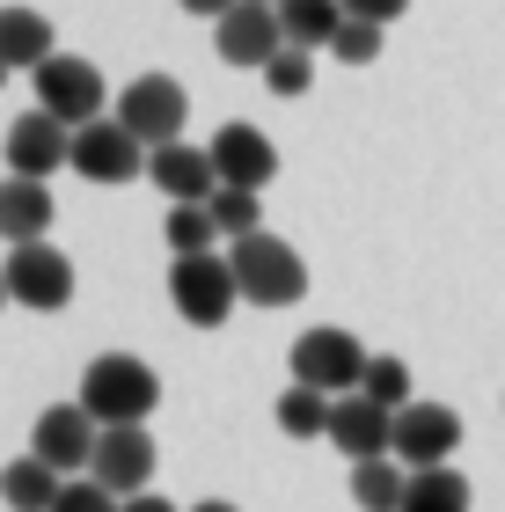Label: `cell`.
I'll use <instances>...</instances> for the list:
<instances>
[{"instance_id":"cell-1","label":"cell","mask_w":505,"mask_h":512,"mask_svg":"<svg viewBox=\"0 0 505 512\" xmlns=\"http://www.w3.org/2000/svg\"><path fill=\"white\" fill-rule=\"evenodd\" d=\"M154 403H162V374H154L147 359H132V352H103V359H88V374H81V410L96 417V425H147Z\"/></svg>"},{"instance_id":"cell-2","label":"cell","mask_w":505,"mask_h":512,"mask_svg":"<svg viewBox=\"0 0 505 512\" xmlns=\"http://www.w3.org/2000/svg\"><path fill=\"white\" fill-rule=\"evenodd\" d=\"M227 264H235L242 300H257V308H293V300L308 293L301 249L279 242V235H249V242H235V249H227Z\"/></svg>"},{"instance_id":"cell-3","label":"cell","mask_w":505,"mask_h":512,"mask_svg":"<svg viewBox=\"0 0 505 512\" xmlns=\"http://www.w3.org/2000/svg\"><path fill=\"white\" fill-rule=\"evenodd\" d=\"M110 118L154 154V147H176V139H183V125H191V96H183L176 74H140V81H125V96H118Z\"/></svg>"},{"instance_id":"cell-4","label":"cell","mask_w":505,"mask_h":512,"mask_svg":"<svg viewBox=\"0 0 505 512\" xmlns=\"http://www.w3.org/2000/svg\"><path fill=\"white\" fill-rule=\"evenodd\" d=\"M366 344L352 337V330H301L293 337V381L301 388H315V395H359V381H366Z\"/></svg>"},{"instance_id":"cell-5","label":"cell","mask_w":505,"mask_h":512,"mask_svg":"<svg viewBox=\"0 0 505 512\" xmlns=\"http://www.w3.org/2000/svg\"><path fill=\"white\" fill-rule=\"evenodd\" d=\"M169 300H176V315L191 322V330H220L227 315H235V264L227 256H176L169 264Z\"/></svg>"},{"instance_id":"cell-6","label":"cell","mask_w":505,"mask_h":512,"mask_svg":"<svg viewBox=\"0 0 505 512\" xmlns=\"http://www.w3.org/2000/svg\"><path fill=\"white\" fill-rule=\"evenodd\" d=\"M37 110H52V118L66 125V132H81V125H96L103 110H118L110 103V88H103V74L88 59H44L37 66Z\"/></svg>"},{"instance_id":"cell-7","label":"cell","mask_w":505,"mask_h":512,"mask_svg":"<svg viewBox=\"0 0 505 512\" xmlns=\"http://www.w3.org/2000/svg\"><path fill=\"white\" fill-rule=\"evenodd\" d=\"M0 271H8L15 308H30V315H59L74 300V256L52 249V242H15V256Z\"/></svg>"},{"instance_id":"cell-8","label":"cell","mask_w":505,"mask_h":512,"mask_svg":"<svg viewBox=\"0 0 505 512\" xmlns=\"http://www.w3.org/2000/svg\"><path fill=\"white\" fill-rule=\"evenodd\" d=\"M96 447H103V425L81 403H52L37 417V432H30V454L52 461L59 476H88V469H96Z\"/></svg>"},{"instance_id":"cell-9","label":"cell","mask_w":505,"mask_h":512,"mask_svg":"<svg viewBox=\"0 0 505 512\" xmlns=\"http://www.w3.org/2000/svg\"><path fill=\"white\" fill-rule=\"evenodd\" d=\"M147 161L154 154L118 118H96L74 132V176H88V183H132V176H147Z\"/></svg>"},{"instance_id":"cell-10","label":"cell","mask_w":505,"mask_h":512,"mask_svg":"<svg viewBox=\"0 0 505 512\" xmlns=\"http://www.w3.org/2000/svg\"><path fill=\"white\" fill-rule=\"evenodd\" d=\"M454 447H462V417H454L447 403L396 410V461H403V469H447Z\"/></svg>"},{"instance_id":"cell-11","label":"cell","mask_w":505,"mask_h":512,"mask_svg":"<svg viewBox=\"0 0 505 512\" xmlns=\"http://www.w3.org/2000/svg\"><path fill=\"white\" fill-rule=\"evenodd\" d=\"M279 52H286V22H279V8H257V0H242V8L220 15V59H227V66H249V74H264Z\"/></svg>"},{"instance_id":"cell-12","label":"cell","mask_w":505,"mask_h":512,"mask_svg":"<svg viewBox=\"0 0 505 512\" xmlns=\"http://www.w3.org/2000/svg\"><path fill=\"white\" fill-rule=\"evenodd\" d=\"M330 447L344 461H388L396 454V410L366 403V395H337L330 410Z\"/></svg>"},{"instance_id":"cell-13","label":"cell","mask_w":505,"mask_h":512,"mask_svg":"<svg viewBox=\"0 0 505 512\" xmlns=\"http://www.w3.org/2000/svg\"><path fill=\"white\" fill-rule=\"evenodd\" d=\"M205 154H213V169H220L227 191H264V183L279 176V147H271L257 125H220Z\"/></svg>"},{"instance_id":"cell-14","label":"cell","mask_w":505,"mask_h":512,"mask_svg":"<svg viewBox=\"0 0 505 512\" xmlns=\"http://www.w3.org/2000/svg\"><path fill=\"white\" fill-rule=\"evenodd\" d=\"M8 169L15 176H52V169H74V132H66L52 110H30V118L8 125Z\"/></svg>"},{"instance_id":"cell-15","label":"cell","mask_w":505,"mask_h":512,"mask_svg":"<svg viewBox=\"0 0 505 512\" xmlns=\"http://www.w3.org/2000/svg\"><path fill=\"white\" fill-rule=\"evenodd\" d=\"M88 476H96L103 491H118V498H140L147 476H154V439H147V425H110Z\"/></svg>"},{"instance_id":"cell-16","label":"cell","mask_w":505,"mask_h":512,"mask_svg":"<svg viewBox=\"0 0 505 512\" xmlns=\"http://www.w3.org/2000/svg\"><path fill=\"white\" fill-rule=\"evenodd\" d=\"M147 176L169 191V205H213V191H220V169H213V154L205 147H154V161H147Z\"/></svg>"},{"instance_id":"cell-17","label":"cell","mask_w":505,"mask_h":512,"mask_svg":"<svg viewBox=\"0 0 505 512\" xmlns=\"http://www.w3.org/2000/svg\"><path fill=\"white\" fill-rule=\"evenodd\" d=\"M52 220H59L52 183H37V176H8V183H0V235H8V242H44Z\"/></svg>"},{"instance_id":"cell-18","label":"cell","mask_w":505,"mask_h":512,"mask_svg":"<svg viewBox=\"0 0 505 512\" xmlns=\"http://www.w3.org/2000/svg\"><path fill=\"white\" fill-rule=\"evenodd\" d=\"M59 491H66V476L52 469V461H37V454H22V461L0 469V505L8 512H52Z\"/></svg>"},{"instance_id":"cell-19","label":"cell","mask_w":505,"mask_h":512,"mask_svg":"<svg viewBox=\"0 0 505 512\" xmlns=\"http://www.w3.org/2000/svg\"><path fill=\"white\" fill-rule=\"evenodd\" d=\"M0 59L8 66H37L44 59H59V37H52V22H44L37 8H0Z\"/></svg>"},{"instance_id":"cell-20","label":"cell","mask_w":505,"mask_h":512,"mask_svg":"<svg viewBox=\"0 0 505 512\" xmlns=\"http://www.w3.org/2000/svg\"><path fill=\"white\" fill-rule=\"evenodd\" d=\"M279 22H286L293 52H330L337 30H344V0H286Z\"/></svg>"},{"instance_id":"cell-21","label":"cell","mask_w":505,"mask_h":512,"mask_svg":"<svg viewBox=\"0 0 505 512\" xmlns=\"http://www.w3.org/2000/svg\"><path fill=\"white\" fill-rule=\"evenodd\" d=\"M403 491H410V469L396 454L388 461H352V505L359 512H403Z\"/></svg>"},{"instance_id":"cell-22","label":"cell","mask_w":505,"mask_h":512,"mask_svg":"<svg viewBox=\"0 0 505 512\" xmlns=\"http://www.w3.org/2000/svg\"><path fill=\"white\" fill-rule=\"evenodd\" d=\"M403 512H469V476L462 469H410Z\"/></svg>"},{"instance_id":"cell-23","label":"cell","mask_w":505,"mask_h":512,"mask_svg":"<svg viewBox=\"0 0 505 512\" xmlns=\"http://www.w3.org/2000/svg\"><path fill=\"white\" fill-rule=\"evenodd\" d=\"M330 395H315V388H301V381H293L286 395H279V432L286 439H330Z\"/></svg>"},{"instance_id":"cell-24","label":"cell","mask_w":505,"mask_h":512,"mask_svg":"<svg viewBox=\"0 0 505 512\" xmlns=\"http://www.w3.org/2000/svg\"><path fill=\"white\" fill-rule=\"evenodd\" d=\"M162 235L176 256H213V205H169V220H162Z\"/></svg>"},{"instance_id":"cell-25","label":"cell","mask_w":505,"mask_h":512,"mask_svg":"<svg viewBox=\"0 0 505 512\" xmlns=\"http://www.w3.org/2000/svg\"><path fill=\"white\" fill-rule=\"evenodd\" d=\"M359 395H366V403H381V410H410V403H418V395H410V366L403 359H366V381H359Z\"/></svg>"},{"instance_id":"cell-26","label":"cell","mask_w":505,"mask_h":512,"mask_svg":"<svg viewBox=\"0 0 505 512\" xmlns=\"http://www.w3.org/2000/svg\"><path fill=\"white\" fill-rule=\"evenodd\" d=\"M264 205H257V191H227V183H220V191H213V227H220V235H235V242H249V235H264Z\"/></svg>"},{"instance_id":"cell-27","label":"cell","mask_w":505,"mask_h":512,"mask_svg":"<svg viewBox=\"0 0 505 512\" xmlns=\"http://www.w3.org/2000/svg\"><path fill=\"white\" fill-rule=\"evenodd\" d=\"M308 81H315V52H293V44L264 66V88H271V96H308Z\"/></svg>"},{"instance_id":"cell-28","label":"cell","mask_w":505,"mask_h":512,"mask_svg":"<svg viewBox=\"0 0 505 512\" xmlns=\"http://www.w3.org/2000/svg\"><path fill=\"white\" fill-rule=\"evenodd\" d=\"M330 52H337L344 66H374V59H381V22H352V15H344V30H337Z\"/></svg>"},{"instance_id":"cell-29","label":"cell","mask_w":505,"mask_h":512,"mask_svg":"<svg viewBox=\"0 0 505 512\" xmlns=\"http://www.w3.org/2000/svg\"><path fill=\"white\" fill-rule=\"evenodd\" d=\"M52 512H125V498H118V491H103L96 476H66V491H59Z\"/></svg>"},{"instance_id":"cell-30","label":"cell","mask_w":505,"mask_h":512,"mask_svg":"<svg viewBox=\"0 0 505 512\" xmlns=\"http://www.w3.org/2000/svg\"><path fill=\"white\" fill-rule=\"evenodd\" d=\"M403 8H410V0H344V15H352V22H381V30H388Z\"/></svg>"},{"instance_id":"cell-31","label":"cell","mask_w":505,"mask_h":512,"mask_svg":"<svg viewBox=\"0 0 505 512\" xmlns=\"http://www.w3.org/2000/svg\"><path fill=\"white\" fill-rule=\"evenodd\" d=\"M176 8H183V15H213V22H220L227 8H242V0H176Z\"/></svg>"},{"instance_id":"cell-32","label":"cell","mask_w":505,"mask_h":512,"mask_svg":"<svg viewBox=\"0 0 505 512\" xmlns=\"http://www.w3.org/2000/svg\"><path fill=\"white\" fill-rule=\"evenodd\" d=\"M125 512H176L169 498H154V491H140V498H125Z\"/></svg>"},{"instance_id":"cell-33","label":"cell","mask_w":505,"mask_h":512,"mask_svg":"<svg viewBox=\"0 0 505 512\" xmlns=\"http://www.w3.org/2000/svg\"><path fill=\"white\" fill-rule=\"evenodd\" d=\"M198 512H242V505H227V498H205V505H198Z\"/></svg>"},{"instance_id":"cell-34","label":"cell","mask_w":505,"mask_h":512,"mask_svg":"<svg viewBox=\"0 0 505 512\" xmlns=\"http://www.w3.org/2000/svg\"><path fill=\"white\" fill-rule=\"evenodd\" d=\"M15 308V293H8V271H0V315H8Z\"/></svg>"},{"instance_id":"cell-35","label":"cell","mask_w":505,"mask_h":512,"mask_svg":"<svg viewBox=\"0 0 505 512\" xmlns=\"http://www.w3.org/2000/svg\"><path fill=\"white\" fill-rule=\"evenodd\" d=\"M8 74H15V66H8V59H0V88H8Z\"/></svg>"},{"instance_id":"cell-36","label":"cell","mask_w":505,"mask_h":512,"mask_svg":"<svg viewBox=\"0 0 505 512\" xmlns=\"http://www.w3.org/2000/svg\"><path fill=\"white\" fill-rule=\"evenodd\" d=\"M257 8H286V0H257Z\"/></svg>"}]
</instances>
